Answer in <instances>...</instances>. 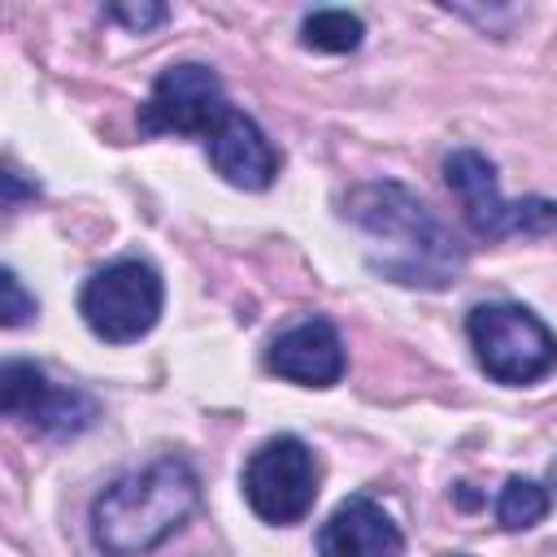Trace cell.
I'll return each instance as SVG.
<instances>
[{"label": "cell", "mask_w": 557, "mask_h": 557, "mask_svg": "<svg viewBox=\"0 0 557 557\" xmlns=\"http://www.w3.org/2000/svg\"><path fill=\"white\" fill-rule=\"evenodd\" d=\"M466 335L483 374L505 387H527L557 370V335L527 305H474L466 318Z\"/></svg>", "instance_id": "obj_3"}, {"label": "cell", "mask_w": 557, "mask_h": 557, "mask_svg": "<svg viewBox=\"0 0 557 557\" xmlns=\"http://www.w3.org/2000/svg\"><path fill=\"white\" fill-rule=\"evenodd\" d=\"M344 213L374 239L383 244V257L370 265L405 287H448L461 270V248L444 231V222L405 187L392 178L361 183L348 191Z\"/></svg>", "instance_id": "obj_1"}, {"label": "cell", "mask_w": 557, "mask_h": 557, "mask_svg": "<svg viewBox=\"0 0 557 557\" xmlns=\"http://www.w3.org/2000/svg\"><path fill=\"white\" fill-rule=\"evenodd\" d=\"M0 296H4V305H0L4 326H22V322L35 313V296L22 292V278H17L13 270H0Z\"/></svg>", "instance_id": "obj_14"}, {"label": "cell", "mask_w": 557, "mask_h": 557, "mask_svg": "<svg viewBox=\"0 0 557 557\" xmlns=\"http://www.w3.org/2000/svg\"><path fill=\"white\" fill-rule=\"evenodd\" d=\"M405 535L383 505L370 496H348L318 527V557H400Z\"/></svg>", "instance_id": "obj_9"}, {"label": "cell", "mask_w": 557, "mask_h": 557, "mask_svg": "<svg viewBox=\"0 0 557 557\" xmlns=\"http://www.w3.org/2000/svg\"><path fill=\"white\" fill-rule=\"evenodd\" d=\"M52 383L44 379V370L35 361H4L0 366V409L9 418H17L22 426L35 422V413L44 409Z\"/></svg>", "instance_id": "obj_11"}, {"label": "cell", "mask_w": 557, "mask_h": 557, "mask_svg": "<svg viewBox=\"0 0 557 557\" xmlns=\"http://www.w3.org/2000/svg\"><path fill=\"white\" fill-rule=\"evenodd\" d=\"M244 496L252 513L270 527L300 522L318 500V461L309 444L296 435L265 440L244 466Z\"/></svg>", "instance_id": "obj_6"}, {"label": "cell", "mask_w": 557, "mask_h": 557, "mask_svg": "<svg viewBox=\"0 0 557 557\" xmlns=\"http://www.w3.org/2000/svg\"><path fill=\"white\" fill-rule=\"evenodd\" d=\"M205 148H209L213 170H218L231 187L265 191V187L274 183V174H278V152H274V144H270L265 131H261L248 113H239V109H231V113L222 117V126L205 139Z\"/></svg>", "instance_id": "obj_10"}, {"label": "cell", "mask_w": 557, "mask_h": 557, "mask_svg": "<svg viewBox=\"0 0 557 557\" xmlns=\"http://www.w3.org/2000/svg\"><path fill=\"white\" fill-rule=\"evenodd\" d=\"M200 505V479L183 457L148 461L113 479L91 505V535L109 557H144L165 544Z\"/></svg>", "instance_id": "obj_2"}, {"label": "cell", "mask_w": 557, "mask_h": 557, "mask_svg": "<svg viewBox=\"0 0 557 557\" xmlns=\"http://www.w3.org/2000/svg\"><path fill=\"white\" fill-rule=\"evenodd\" d=\"M444 183L461 200V213L474 235L483 239H509V235H553L557 231V200L527 196V200H505L496 183V165L474 152L457 148L444 161Z\"/></svg>", "instance_id": "obj_5"}, {"label": "cell", "mask_w": 557, "mask_h": 557, "mask_svg": "<svg viewBox=\"0 0 557 557\" xmlns=\"http://www.w3.org/2000/svg\"><path fill=\"white\" fill-rule=\"evenodd\" d=\"M453 557H470V553H453Z\"/></svg>", "instance_id": "obj_16"}, {"label": "cell", "mask_w": 557, "mask_h": 557, "mask_svg": "<svg viewBox=\"0 0 557 557\" xmlns=\"http://www.w3.org/2000/svg\"><path fill=\"white\" fill-rule=\"evenodd\" d=\"M104 17H113V22L131 26V30H148V26H161L170 17V9L165 4H109Z\"/></svg>", "instance_id": "obj_15"}, {"label": "cell", "mask_w": 557, "mask_h": 557, "mask_svg": "<svg viewBox=\"0 0 557 557\" xmlns=\"http://www.w3.org/2000/svg\"><path fill=\"white\" fill-rule=\"evenodd\" d=\"M366 26L348 9H313L300 22V44L313 52H352L361 44Z\"/></svg>", "instance_id": "obj_12"}, {"label": "cell", "mask_w": 557, "mask_h": 557, "mask_svg": "<svg viewBox=\"0 0 557 557\" xmlns=\"http://www.w3.org/2000/svg\"><path fill=\"white\" fill-rule=\"evenodd\" d=\"M165 305V283L157 265L139 257H122L104 270H96L78 292V313L104 344H135L144 339Z\"/></svg>", "instance_id": "obj_4"}, {"label": "cell", "mask_w": 557, "mask_h": 557, "mask_svg": "<svg viewBox=\"0 0 557 557\" xmlns=\"http://www.w3.org/2000/svg\"><path fill=\"white\" fill-rule=\"evenodd\" d=\"M548 505L553 500H548V492L535 479H509L500 487V496H496V518H500L505 531H527V527L544 522Z\"/></svg>", "instance_id": "obj_13"}, {"label": "cell", "mask_w": 557, "mask_h": 557, "mask_svg": "<svg viewBox=\"0 0 557 557\" xmlns=\"http://www.w3.org/2000/svg\"><path fill=\"white\" fill-rule=\"evenodd\" d=\"M265 370L287 379V383H300V387H331V383H339V374H344L339 331L326 318H305V322L287 326L265 348Z\"/></svg>", "instance_id": "obj_8"}, {"label": "cell", "mask_w": 557, "mask_h": 557, "mask_svg": "<svg viewBox=\"0 0 557 557\" xmlns=\"http://www.w3.org/2000/svg\"><path fill=\"white\" fill-rule=\"evenodd\" d=\"M231 113L222 78L200 61H178L157 74L148 100L139 104L144 135H200L209 139Z\"/></svg>", "instance_id": "obj_7"}]
</instances>
